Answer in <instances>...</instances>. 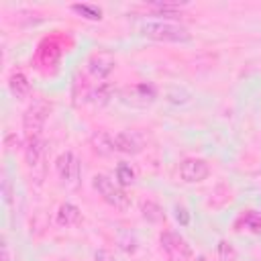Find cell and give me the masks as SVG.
<instances>
[{"label": "cell", "instance_id": "6da1fadb", "mask_svg": "<svg viewBox=\"0 0 261 261\" xmlns=\"http://www.w3.org/2000/svg\"><path fill=\"white\" fill-rule=\"evenodd\" d=\"M141 33L147 39L163 41V43H186L192 39L190 31L184 24L171 20H145L141 24Z\"/></svg>", "mask_w": 261, "mask_h": 261}, {"label": "cell", "instance_id": "7a4b0ae2", "mask_svg": "<svg viewBox=\"0 0 261 261\" xmlns=\"http://www.w3.org/2000/svg\"><path fill=\"white\" fill-rule=\"evenodd\" d=\"M49 112H51V104L45 98H35L29 104V108L22 114V130L27 139L41 137V130L49 118Z\"/></svg>", "mask_w": 261, "mask_h": 261}, {"label": "cell", "instance_id": "3957f363", "mask_svg": "<svg viewBox=\"0 0 261 261\" xmlns=\"http://www.w3.org/2000/svg\"><path fill=\"white\" fill-rule=\"evenodd\" d=\"M92 188L100 194V198L110 204L112 208H118V210H124L128 208V196L124 194V190L120 188V184L112 181L108 175L104 173H98L92 177Z\"/></svg>", "mask_w": 261, "mask_h": 261}, {"label": "cell", "instance_id": "277c9868", "mask_svg": "<svg viewBox=\"0 0 261 261\" xmlns=\"http://www.w3.org/2000/svg\"><path fill=\"white\" fill-rule=\"evenodd\" d=\"M159 243L161 249L167 253V257L171 261H186L190 259V245L186 243V239L173 230H163L159 234Z\"/></svg>", "mask_w": 261, "mask_h": 261}, {"label": "cell", "instance_id": "5b68a950", "mask_svg": "<svg viewBox=\"0 0 261 261\" xmlns=\"http://www.w3.org/2000/svg\"><path fill=\"white\" fill-rule=\"evenodd\" d=\"M55 169H57V175L63 184H67L69 188H75L80 184V161L77 157L71 153V151H65L61 153L57 159H55Z\"/></svg>", "mask_w": 261, "mask_h": 261}, {"label": "cell", "instance_id": "8992f818", "mask_svg": "<svg viewBox=\"0 0 261 261\" xmlns=\"http://www.w3.org/2000/svg\"><path fill=\"white\" fill-rule=\"evenodd\" d=\"M24 159H27V165L29 169L35 173H39V181L43 179L45 175V141L43 137H33V139H27L24 143Z\"/></svg>", "mask_w": 261, "mask_h": 261}, {"label": "cell", "instance_id": "52a82bcc", "mask_svg": "<svg viewBox=\"0 0 261 261\" xmlns=\"http://www.w3.org/2000/svg\"><path fill=\"white\" fill-rule=\"evenodd\" d=\"M208 175H210V167H208V163L204 159L190 157V159H184L179 163V177L186 184H200Z\"/></svg>", "mask_w": 261, "mask_h": 261}, {"label": "cell", "instance_id": "ba28073f", "mask_svg": "<svg viewBox=\"0 0 261 261\" xmlns=\"http://www.w3.org/2000/svg\"><path fill=\"white\" fill-rule=\"evenodd\" d=\"M114 65H116V61H114V57L110 53H94L90 57V61H88V73L94 80L104 82L112 73Z\"/></svg>", "mask_w": 261, "mask_h": 261}, {"label": "cell", "instance_id": "9c48e42d", "mask_svg": "<svg viewBox=\"0 0 261 261\" xmlns=\"http://www.w3.org/2000/svg\"><path fill=\"white\" fill-rule=\"evenodd\" d=\"M155 96H157L155 86L143 82V84H137V86L128 88L124 100L130 102V104H135V106H147V104H151V102L155 100Z\"/></svg>", "mask_w": 261, "mask_h": 261}, {"label": "cell", "instance_id": "30bf717a", "mask_svg": "<svg viewBox=\"0 0 261 261\" xmlns=\"http://www.w3.org/2000/svg\"><path fill=\"white\" fill-rule=\"evenodd\" d=\"M55 218H57L59 226H75L82 220V212H80V208L75 204L65 202V204H61L57 208V216Z\"/></svg>", "mask_w": 261, "mask_h": 261}, {"label": "cell", "instance_id": "8fae6325", "mask_svg": "<svg viewBox=\"0 0 261 261\" xmlns=\"http://www.w3.org/2000/svg\"><path fill=\"white\" fill-rule=\"evenodd\" d=\"M114 151L126 153V155H135V153L141 151V143L130 133H116L114 135Z\"/></svg>", "mask_w": 261, "mask_h": 261}, {"label": "cell", "instance_id": "7c38bea8", "mask_svg": "<svg viewBox=\"0 0 261 261\" xmlns=\"http://www.w3.org/2000/svg\"><path fill=\"white\" fill-rule=\"evenodd\" d=\"M92 147L98 155H110L114 153V135L106 130H98L92 135Z\"/></svg>", "mask_w": 261, "mask_h": 261}, {"label": "cell", "instance_id": "4fadbf2b", "mask_svg": "<svg viewBox=\"0 0 261 261\" xmlns=\"http://www.w3.org/2000/svg\"><path fill=\"white\" fill-rule=\"evenodd\" d=\"M8 88H10L12 96H16V98H27V96L31 94V84H29L27 75L20 73V71H14V73L10 75Z\"/></svg>", "mask_w": 261, "mask_h": 261}, {"label": "cell", "instance_id": "5bb4252c", "mask_svg": "<svg viewBox=\"0 0 261 261\" xmlns=\"http://www.w3.org/2000/svg\"><path fill=\"white\" fill-rule=\"evenodd\" d=\"M112 94H114V88H112L108 82H102V84H98V86L90 92V98H92L94 104L106 106V104L112 100Z\"/></svg>", "mask_w": 261, "mask_h": 261}, {"label": "cell", "instance_id": "9a60e30c", "mask_svg": "<svg viewBox=\"0 0 261 261\" xmlns=\"http://www.w3.org/2000/svg\"><path fill=\"white\" fill-rule=\"evenodd\" d=\"M71 10L84 18H88V20H100L102 18V8L94 6V4H71Z\"/></svg>", "mask_w": 261, "mask_h": 261}, {"label": "cell", "instance_id": "2e32d148", "mask_svg": "<svg viewBox=\"0 0 261 261\" xmlns=\"http://www.w3.org/2000/svg\"><path fill=\"white\" fill-rule=\"evenodd\" d=\"M141 212H143V218L147 222H159V220H163V210L155 202H143Z\"/></svg>", "mask_w": 261, "mask_h": 261}, {"label": "cell", "instance_id": "e0dca14e", "mask_svg": "<svg viewBox=\"0 0 261 261\" xmlns=\"http://www.w3.org/2000/svg\"><path fill=\"white\" fill-rule=\"evenodd\" d=\"M116 179H118V184L120 186H130L133 181H135V171H133V167L128 165V163H118L116 165Z\"/></svg>", "mask_w": 261, "mask_h": 261}, {"label": "cell", "instance_id": "ac0fdd59", "mask_svg": "<svg viewBox=\"0 0 261 261\" xmlns=\"http://www.w3.org/2000/svg\"><path fill=\"white\" fill-rule=\"evenodd\" d=\"M241 220L245 222V226H247L253 234H261V214H257V212H253V210H247V212L241 216Z\"/></svg>", "mask_w": 261, "mask_h": 261}, {"label": "cell", "instance_id": "d6986e66", "mask_svg": "<svg viewBox=\"0 0 261 261\" xmlns=\"http://www.w3.org/2000/svg\"><path fill=\"white\" fill-rule=\"evenodd\" d=\"M216 251H218V257L222 261H234L237 259V251H234V247L228 241H220L218 247H216Z\"/></svg>", "mask_w": 261, "mask_h": 261}, {"label": "cell", "instance_id": "ffe728a7", "mask_svg": "<svg viewBox=\"0 0 261 261\" xmlns=\"http://www.w3.org/2000/svg\"><path fill=\"white\" fill-rule=\"evenodd\" d=\"M149 8H153V10H157L159 14H163V16H173L179 8H181V4H169V2H157V4H149Z\"/></svg>", "mask_w": 261, "mask_h": 261}, {"label": "cell", "instance_id": "44dd1931", "mask_svg": "<svg viewBox=\"0 0 261 261\" xmlns=\"http://www.w3.org/2000/svg\"><path fill=\"white\" fill-rule=\"evenodd\" d=\"M175 220H177L181 226H188V224H190V212H188V208L175 206Z\"/></svg>", "mask_w": 261, "mask_h": 261}, {"label": "cell", "instance_id": "7402d4cb", "mask_svg": "<svg viewBox=\"0 0 261 261\" xmlns=\"http://www.w3.org/2000/svg\"><path fill=\"white\" fill-rule=\"evenodd\" d=\"M2 194H4V202L10 204L12 194H10V181H8V179H4V184H2Z\"/></svg>", "mask_w": 261, "mask_h": 261}, {"label": "cell", "instance_id": "603a6c76", "mask_svg": "<svg viewBox=\"0 0 261 261\" xmlns=\"http://www.w3.org/2000/svg\"><path fill=\"white\" fill-rule=\"evenodd\" d=\"M2 261H10V253H8V245L2 239Z\"/></svg>", "mask_w": 261, "mask_h": 261}, {"label": "cell", "instance_id": "cb8c5ba5", "mask_svg": "<svg viewBox=\"0 0 261 261\" xmlns=\"http://www.w3.org/2000/svg\"><path fill=\"white\" fill-rule=\"evenodd\" d=\"M96 261H108V253L106 251H98L96 253Z\"/></svg>", "mask_w": 261, "mask_h": 261}, {"label": "cell", "instance_id": "d4e9b609", "mask_svg": "<svg viewBox=\"0 0 261 261\" xmlns=\"http://www.w3.org/2000/svg\"><path fill=\"white\" fill-rule=\"evenodd\" d=\"M196 261H208V259H206V257H204V255H200V257H198V259H196Z\"/></svg>", "mask_w": 261, "mask_h": 261}]
</instances>
